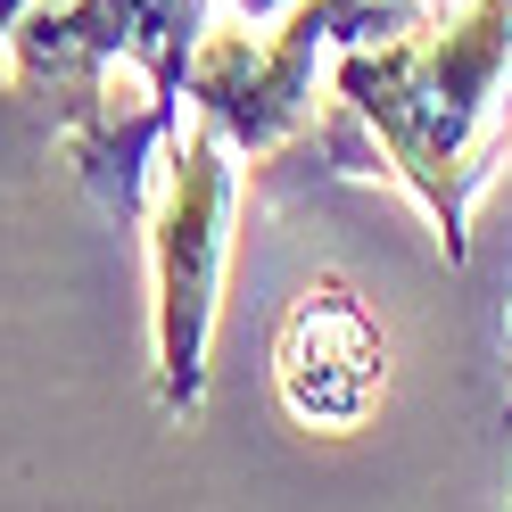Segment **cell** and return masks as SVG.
Here are the masks:
<instances>
[{"instance_id": "cell-1", "label": "cell", "mask_w": 512, "mask_h": 512, "mask_svg": "<svg viewBox=\"0 0 512 512\" xmlns=\"http://www.w3.org/2000/svg\"><path fill=\"white\" fill-rule=\"evenodd\" d=\"M347 174H389L438 223L446 265L471 256V207L512 149V0H446L422 34L331 50Z\"/></svg>"}, {"instance_id": "cell-2", "label": "cell", "mask_w": 512, "mask_h": 512, "mask_svg": "<svg viewBox=\"0 0 512 512\" xmlns=\"http://www.w3.org/2000/svg\"><path fill=\"white\" fill-rule=\"evenodd\" d=\"M215 0H25L9 17L17 83L50 108L75 182L108 215H149V174L182 124V83Z\"/></svg>"}, {"instance_id": "cell-3", "label": "cell", "mask_w": 512, "mask_h": 512, "mask_svg": "<svg viewBox=\"0 0 512 512\" xmlns=\"http://www.w3.org/2000/svg\"><path fill=\"white\" fill-rule=\"evenodd\" d=\"M232 141L190 108L157 157V199H149V331H157V413L190 422L207 405V347L223 314V265H232Z\"/></svg>"}, {"instance_id": "cell-4", "label": "cell", "mask_w": 512, "mask_h": 512, "mask_svg": "<svg viewBox=\"0 0 512 512\" xmlns=\"http://www.w3.org/2000/svg\"><path fill=\"white\" fill-rule=\"evenodd\" d=\"M446 0H298L281 25H207L190 50V83L182 100L199 108L232 149L273 157L281 141H298V124L314 108V67L331 50L356 42H397L422 34Z\"/></svg>"}, {"instance_id": "cell-5", "label": "cell", "mask_w": 512, "mask_h": 512, "mask_svg": "<svg viewBox=\"0 0 512 512\" xmlns=\"http://www.w3.org/2000/svg\"><path fill=\"white\" fill-rule=\"evenodd\" d=\"M273 389H281L298 430H323V438L364 430V413L380 405V389H389V339H380V323L364 314V298L339 273L306 281L298 306L281 314Z\"/></svg>"}, {"instance_id": "cell-6", "label": "cell", "mask_w": 512, "mask_h": 512, "mask_svg": "<svg viewBox=\"0 0 512 512\" xmlns=\"http://www.w3.org/2000/svg\"><path fill=\"white\" fill-rule=\"evenodd\" d=\"M215 9H232L240 25H256V34H265V25H281V17L298 9V0H215Z\"/></svg>"}, {"instance_id": "cell-7", "label": "cell", "mask_w": 512, "mask_h": 512, "mask_svg": "<svg viewBox=\"0 0 512 512\" xmlns=\"http://www.w3.org/2000/svg\"><path fill=\"white\" fill-rule=\"evenodd\" d=\"M17 9H25V0H0V25H9V17H17Z\"/></svg>"}, {"instance_id": "cell-8", "label": "cell", "mask_w": 512, "mask_h": 512, "mask_svg": "<svg viewBox=\"0 0 512 512\" xmlns=\"http://www.w3.org/2000/svg\"><path fill=\"white\" fill-rule=\"evenodd\" d=\"M0 42H9V25H0Z\"/></svg>"}]
</instances>
